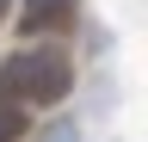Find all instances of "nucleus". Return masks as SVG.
Segmentation results:
<instances>
[{
  "instance_id": "obj_1",
  "label": "nucleus",
  "mask_w": 148,
  "mask_h": 142,
  "mask_svg": "<svg viewBox=\"0 0 148 142\" xmlns=\"http://www.w3.org/2000/svg\"><path fill=\"white\" fill-rule=\"evenodd\" d=\"M74 86V62L62 43H25L0 68V105H62Z\"/></svg>"
},
{
  "instance_id": "obj_4",
  "label": "nucleus",
  "mask_w": 148,
  "mask_h": 142,
  "mask_svg": "<svg viewBox=\"0 0 148 142\" xmlns=\"http://www.w3.org/2000/svg\"><path fill=\"white\" fill-rule=\"evenodd\" d=\"M6 19H12V0H0V25H6Z\"/></svg>"
},
{
  "instance_id": "obj_3",
  "label": "nucleus",
  "mask_w": 148,
  "mask_h": 142,
  "mask_svg": "<svg viewBox=\"0 0 148 142\" xmlns=\"http://www.w3.org/2000/svg\"><path fill=\"white\" fill-rule=\"evenodd\" d=\"M31 130V105H0V142H25Z\"/></svg>"
},
{
  "instance_id": "obj_2",
  "label": "nucleus",
  "mask_w": 148,
  "mask_h": 142,
  "mask_svg": "<svg viewBox=\"0 0 148 142\" xmlns=\"http://www.w3.org/2000/svg\"><path fill=\"white\" fill-rule=\"evenodd\" d=\"M74 6L80 0H25V37H37V31H68Z\"/></svg>"
}]
</instances>
